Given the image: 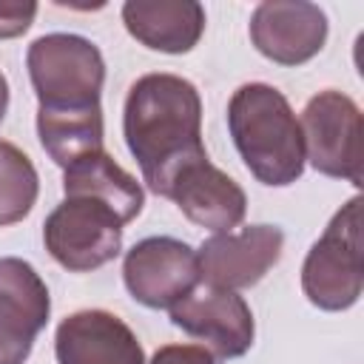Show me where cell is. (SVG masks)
Returning a JSON list of instances; mask_svg holds the SVG:
<instances>
[{
  "label": "cell",
  "mask_w": 364,
  "mask_h": 364,
  "mask_svg": "<svg viewBox=\"0 0 364 364\" xmlns=\"http://www.w3.org/2000/svg\"><path fill=\"white\" fill-rule=\"evenodd\" d=\"M122 131L142 179L159 196L179 168L208 156L199 91L176 74H145L128 88Z\"/></svg>",
  "instance_id": "6da1fadb"
},
{
  "label": "cell",
  "mask_w": 364,
  "mask_h": 364,
  "mask_svg": "<svg viewBox=\"0 0 364 364\" xmlns=\"http://www.w3.org/2000/svg\"><path fill=\"white\" fill-rule=\"evenodd\" d=\"M228 128L247 171L273 188L296 182L304 171V142L287 97L264 82H247L228 102Z\"/></svg>",
  "instance_id": "7a4b0ae2"
},
{
  "label": "cell",
  "mask_w": 364,
  "mask_h": 364,
  "mask_svg": "<svg viewBox=\"0 0 364 364\" xmlns=\"http://www.w3.org/2000/svg\"><path fill=\"white\" fill-rule=\"evenodd\" d=\"M28 77L40 108L48 114L100 108L105 63L100 48L80 34H46L28 46Z\"/></svg>",
  "instance_id": "3957f363"
},
{
  "label": "cell",
  "mask_w": 364,
  "mask_h": 364,
  "mask_svg": "<svg viewBox=\"0 0 364 364\" xmlns=\"http://www.w3.org/2000/svg\"><path fill=\"white\" fill-rule=\"evenodd\" d=\"M361 282V199L353 196L310 247L301 290L321 310H347L358 301Z\"/></svg>",
  "instance_id": "277c9868"
},
{
  "label": "cell",
  "mask_w": 364,
  "mask_h": 364,
  "mask_svg": "<svg viewBox=\"0 0 364 364\" xmlns=\"http://www.w3.org/2000/svg\"><path fill=\"white\" fill-rule=\"evenodd\" d=\"M122 225L114 208L85 196H65L48 213L43 242L57 264L71 273H88L119 253Z\"/></svg>",
  "instance_id": "5b68a950"
},
{
  "label": "cell",
  "mask_w": 364,
  "mask_h": 364,
  "mask_svg": "<svg viewBox=\"0 0 364 364\" xmlns=\"http://www.w3.org/2000/svg\"><path fill=\"white\" fill-rule=\"evenodd\" d=\"M304 159L336 179L361 185V111L341 91L316 94L301 111Z\"/></svg>",
  "instance_id": "8992f818"
},
{
  "label": "cell",
  "mask_w": 364,
  "mask_h": 364,
  "mask_svg": "<svg viewBox=\"0 0 364 364\" xmlns=\"http://www.w3.org/2000/svg\"><path fill=\"white\" fill-rule=\"evenodd\" d=\"M122 279L139 304L171 310L199 284L196 250L173 236H148L125 253Z\"/></svg>",
  "instance_id": "52a82bcc"
},
{
  "label": "cell",
  "mask_w": 364,
  "mask_h": 364,
  "mask_svg": "<svg viewBox=\"0 0 364 364\" xmlns=\"http://www.w3.org/2000/svg\"><path fill=\"white\" fill-rule=\"evenodd\" d=\"M284 233L276 225H250L242 230L213 233L196 250L199 282L216 290H242L264 279L279 262Z\"/></svg>",
  "instance_id": "ba28073f"
},
{
  "label": "cell",
  "mask_w": 364,
  "mask_h": 364,
  "mask_svg": "<svg viewBox=\"0 0 364 364\" xmlns=\"http://www.w3.org/2000/svg\"><path fill=\"white\" fill-rule=\"evenodd\" d=\"M51 313L48 287L40 273L17 259H0V364H26L34 338Z\"/></svg>",
  "instance_id": "9c48e42d"
},
{
  "label": "cell",
  "mask_w": 364,
  "mask_h": 364,
  "mask_svg": "<svg viewBox=\"0 0 364 364\" xmlns=\"http://www.w3.org/2000/svg\"><path fill=\"white\" fill-rule=\"evenodd\" d=\"M171 321L188 336L208 344L222 358H239L253 344V313L247 301L233 290L196 287L171 307Z\"/></svg>",
  "instance_id": "30bf717a"
},
{
  "label": "cell",
  "mask_w": 364,
  "mask_h": 364,
  "mask_svg": "<svg viewBox=\"0 0 364 364\" xmlns=\"http://www.w3.org/2000/svg\"><path fill=\"white\" fill-rule=\"evenodd\" d=\"M250 40L267 60L279 65H301L324 48L327 17L316 3L267 0L253 9Z\"/></svg>",
  "instance_id": "8fae6325"
},
{
  "label": "cell",
  "mask_w": 364,
  "mask_h": 364,
  "mask_svg": "<svg viewBox=\"0 0 364 364\" xmlns=\"http://www.w3.org/2000/svg\"><path fill=\"white\" fill-rule=\"evenodd\" d=\"M162 196L176 202V208L193 225L208 228L213 233H228L245 219L247 210L245 191L225 171L210 165L208 156L179 168Z\"/></svg>",
  "instance_id": "7c38bea8"
},
{
  "label": "cell",
  "mask_w": 364,
  "mask_h": 364,
  "mask_svg": "<svg viewBox=\"0 0 364 364\" xmlns=\"http://www.w3.org/2000/svg\"><path fill=\"white\" fill-rule=\"evenodd\" d=\"M54 353L60 364H145L134 330L108 310H80L63 318Z\"/></svg>",
  "instance_id": "4fadbf2b"
},
{
  "label": "cell",
  "mask_w": 364,
  "mask_h": 364,
  "mask_svg": "<svg viewBox=\"0 0 364 364\" xmlns=\"http://www.w3.org/2000/svg\"><path fill=\"white\" fill-rule=\"evenodd\" d=\"M122 23L145 48L185 54L205 31V9L193 0H131L122 6Z\"/></svg>",
  "instance_id": "5bb4252c"
},
{
  "label": "cell",
  "mask_w": 364,
  "mask_h": 364,
  "mask_svg": "<svg viewBox=\"0 0 364 364\" xmlns=\"http://www.w3.org/2000/svg\"><path fill=\"white\" fill-rule=\"evenodd\" d=\"M63 171H65L63 173L65 196L97 199V202L114 208L125 225L139 216V210L145 205V193H142L139 182L105 154V148L71 162Z\"/></svg>",
  "instance_id": "9a60e30c"
},
{
  "label": "cell",
  "mask_w": 364,
  "mask_h": 364,
  "mask_svg": "<svg viewBox=\"0 0 364 364\" xmlns=\"http://www.w3.org/2000/svg\"><path fill=\"white\" fill-rule=\"evenodd\" d=\"M37 134L46 154L60 168H68L71 162L102 151V108L65 114L37 111Z\"/></svg>",
  "instance_id": "2e32d148"
},
{
  "label": "cell",
  "mask_w": 364,
  "mask_h": 364,
  "mask_svg": "<svg viewBox=\"0 0 364 364\" xmlns=\"http://www.w3.org/2000/svg\"><path fill=\"white\" fill-rule=\"evenodd\" d=\"M40 179L31 159L11 142L0 139V228L20 222L37 202Z\"/></svg>",
  "instance_id": "e0dca14e"
},
{
  "label": "cell",
  "mask_w": 364,
  "mask_h": 364,
  "mask_svg": "<svg viewBox=\"0 0 364 364\" xmlns=\"http://www.w3.org/2000/svg\"><path fill=\"white\" fill-rule=\"evenodd\" d=\"M37 3H0V40L20 37L34 23Z\"/></svg>",
  "instance_id": "ac0fdd59"
},
{
  "label": "cell",
  "mask_w": 364,
  "mask_h": 364,
  "mask_svg": "<svg viewBox=\"0 0 364 364\" xmlns=\"http://www.w3.org/2000/svg\"><path fill=\"white\" fill-rule=\"evenodd\" d=\"M151 364H216V358L199 344H165L154 353Z\"/></svg>",
  "instance_id": "d6986e66"
},
{
  "label": "cell",
  "mask_w": 364,
  "mask_h": 364,
  "mask_svg": "<svg viewBox=\"0 0 364 364\" xmlns=\"http://www.w3.org/2000/svg\"><path fill=\"white\" fill-rule=\"evenodd\" d=\"M6 108H9V82H6V77L0 71V122L6 117Z\"/></svg>",
  "instance_id": "ffe728a7"
}]
</instances>
